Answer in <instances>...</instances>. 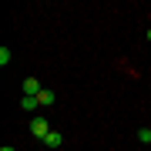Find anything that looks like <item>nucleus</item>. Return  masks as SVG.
I'll use <instances>...</instances> for the list:
<instances>
[{
    "mask_svg": "<svg viewBox=\"0 0 151 151\" xmlns=\"http://www.w3.org/2000/svg\"><path fill=\"white\" fill-rule=\"evenodd\" d=\"M20 108H24V111H34V108H40V104H37V97L24 94V97H20Z\"/></svg>",
    "mask_w": 151,
    "mask_h": 151,
    "instance_id": "5",
    "label": "nucleus"
},
{
    "mask_svg": "<svg viewBox=\"0 0 151 151\" xmlns=\"http://www.w3.org/2000/svg\"><path fill=\"white\" fill-rule=\"evenodd\" d=\"M37 104H40V108H50V104H54V91H40L37 94Z\"/></svg>",
    "mask_w": 151,
    "mask_h": 151,
    "instance_id": "4",
    "label": "nucleus"
},
{
    "mask_svg": "<svg viewBox=\"0 0 151 151\" xmlns=\"http://www.w3.org/2000/svg\"><path fill=\"white\" fill-rule=\"evenodd\" d=\"M0 151H14V148H10V145H4V148H0Z\"/></svg>",
    "mask_w": 151,
    "mask_h": 151,
    "instance_id": "8",
    "label": "nucleus"
},
{
    "mask_svg": "<svg viewBox=\"0 0 151 151\" xmlns=\"http://www.w3.org/2000/svg\"><path fill=\"white\" fill-rule=\"evenodd\" d=\"M30 134L37 138V141H44V138L50 134V124L44 121V118H34V121H30Z\"/></svg>",
    "mask_w": 151,
    "mask_h": 151,
    "instance_id": "1",
    "label": "nucleus"
},
{
    "mask_svg": "<svg viewBox=\"0 0 151 151\" xmlns=\"http://www.w3.org/2000/svg\"><path fill=\"white\" fill-rule=\"evenodd\" d=\"M0 64H4V67L10 64V50H7V47H0Z\"/></svg>",
    "mask_w": 151,
    "mask_h": 151,
    "instance_id": "7",
    "label": "nucleus"
},
{
    "mask_svg": "<svg viewBox=\"0 0 151 151\" xmlns=\"http://www.w3.org/2000/svg\"><path fill=\"white\" fill-rule=\"evenodd\" d=\"M148 40H151V27H148Z\"/></svg>",
    "mask_w": 151,
    "mask_h": 151,
    "instance_id": "9",
    "label": "nucleus"
},
{
    "mask_svg": "<svg viewBox=\"0 0 151 151\" xmlns=\"http://www.w3.org/2000/svg\"><path fill=\"white\" fill-rule=\"evenodd\" d=\"M138 138H141V145H151V128H141Z\"/></svg>",
    "mask_w": 151,
    "mask_h": 151,
    "instance_id": "6",
    "label": "nucleus"
},
{
    "mask_svg": "<svg viewBox=\"0 0 151 151\" xmlns=\"http://www.w3.org/2000/svg\"><path fill=\"white\" fill-rule=\"evenodd\" d=\"M40 91H44V87L37 84V77H27V81H24V94H30V97H37Z\"/></svg>",
    "mask_w": 151,
    "mask_h": 151,
    "instance_id": "2",
    "label": "nucleus"
},
{
    "mask_svg": "<svg viewBox=\"0 0 151 151\" xmlns=\"http://www.w3.org/2000/svg\"><path fill=\"white\" fill-rule=\"evenodd\" d=\"M44 145H47V148H60V145H64V138H60V131H50V134L44 138Z\"/></svg>",
    "mask_w": 151,
    "mask_h": 151,
    "instance_id": "3",
    "label": "nucleus"
}]
</instances>
